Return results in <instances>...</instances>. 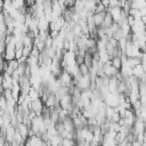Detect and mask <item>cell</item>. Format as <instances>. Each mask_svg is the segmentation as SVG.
<instances>
[{
    "instance_id": "6da1fadb",
    "label": "cell",
    "mask_w": 146,
    "mask_h": 146,
    "mask_svg": "<svg viewBox=\"0 0 146 146\" xmlns=\"http://www.w3.org/2000/svg\"><path fill=\"white\" fill-rule=\"evenodd\" d=\"M105 15H106V11L104 13H95L94 14V21H95V25L97 27H100L104 23V19H105Z\"/></svg>"
},
{
    "instance_id": "7a4b0ae2",
    "label": "cell",
    "mask_w": 146,
    "mask_h": 146,
    "mask_svg": "<svg viewBox=\"0 0 146 146\" xmlns=\"http://www.w3.org/2000/svg\"><path fill=\"white\" fill-rule=\"evenodd\" d=\"M18 131H19V133L23 136V138L25 139V140H27V138H29V131H30V128L26 125V124H24V123H19L18 125H17V128H16Z\"/></svg>"
},
{
    "instance_id": "3957f363",
    "label": "cell",
    "mask_w": 146,
    "mask_h": 146,
    "mask_svg": "<svg viewBox=\"0 0 146 146\" xmlns=\"http://www.w3.org/2000/svg\"><path fill=\"white\" fill-rule=\"evenodd\" d=\"M144 73H146V72L144 71V68H143L141 64H139V65H137V66H135V67H133V75H135L136 78L140 79V78L144 75Z\"/></svg>"
},
{
    "instance_id": "277c9868",
    "label": "cell",
    "mask_w": 146,
    "mask_h": 146,
    "mask_svg": "<svg viewBox=\"0 0 146 146\" xmlns=\"http://www.w3.org/2000/svg\"><path fill=\"white\" fill-rule=\"evenodd\" d=\"M29 97L31 98L32 102H34V100H36V99L40 98V94H39V91H38L36 89H34V88L32 87L31 90H30V92H29Z\"/></svg>"
},
{
    "instance_id": "5b68a950",
    "label": "cell",
    "mask_w": 146,
    "mask_h": 146,
    "mask_svg": "<svg viewBox=\"0 0 146 146\" xmlns=\"http://www.w3.org/2000/svg\"><path fill=\"white\" fill-rule=\"evenodd\" d=\"M111 60H112V65H113L115 68H117V70H121V67H122V59H121L120 57H115V58H112Z\"/></svg>"
},
{
    "instance_id": "8992f818",
    "label": "cell",
    "mask_w": 146,
    "mask_h": 146,
    "mask_svg": "<svg viewBox=\"0 0 146 146\" xmlns=\"http://www.w3.org/2000/svg\"><path fill=\"white\" fill-rule=\"evenodd\" d=\"M79 68H80V73L84 76V75H89L90 74V68L83 63V64H80L79 65Z\"/></svg>"
},
{
    "instance_id": "52a82bcc",
    "label": "cell",
    "mask_w": 146,
    "mask_h": 146,
    "mask_svg": "<svg viewBox=\"0 0 146 146\" xmlns=\"http://www.w3.org/2000/svg\"><path fill=\"white\" fill-rule=\"evenodd\" d=\"M105 114H106V119H112L113 115L115 114V108L114 107H111V106H106Z\"/></svg>"
},
{
    "instance_id": "ba28073f",
    "label": "cell",
    "mask_w": 146,
    "mask_h": 146,
    "mask_svg": "<svg viewBox=\"0 0 146 146\" xmlns=\"http://www.w3.org/2000/svg\"><path fill=\"white\" fill-rule=\"evenodd\" d=\"M127 22H128V24L132 27V26L135 25V23H136V18H135L132 15H129V16H128V18H127Z\"/></svg>"
},
{
    "instance_id": "9c48e42d",
    "label": "cell",
    "mask_w": 146,
    "mask_h": 146,
    "mask_svg": "<svg viewBox=\"0 0 146 146\" xmlns=\"http://www.w3.org/2000/svg\"><path fill=\"white\" fill-rule=\"evenodd\" d=\"M104 11H106V7H105L103 3L97 5V7H96V13H104Z\"/></svg>"
},
{
    "instance_id": "30bf717a",
    "label": "cell",
    "mask_w": 146,
    "mask_h": 146,
    "mask_svg": "<svg viewBox=\"0 0 146 146\" xmlns=\"http://www.w3.org/2000/svg\"><path fill=\"white\" fill-rule=\"evenodd\" d=\"M120 7V2L117 1V0H110V7H112V8H114V7Z\"/></svg>"
},
{
    "instance_id": "8fae6325",
    "label": "cell",
    "mask_w": 146,
    "mask_h": 146,
    "mask_svg": "<svg viewBox=\"0 0 146 146\" xmlns=\"http://www.w3.org/2000/svg\"><path fill=\"white\" fill-rule=\"evenodd\" d=\"M145 128H146V121H145Z\"/></svg>"
},
{
    "instance_id": "7c38bea8",
    "label": "cell",
    "mask_w": 146,
    "mask_h": 146,
    "mask_svg": "<svg viewBox=\"0 0 146 146\" xmlns=\"http://www.w3.org/2000/svg\"><path fill=\"white\" fill-rule=\"evenodd\" d=\"M145 25H146V24H145Z\"/></svg>"
}]
</instances>
